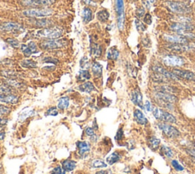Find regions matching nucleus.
Instances as JSON below:
<instances>
[{
  "label": "nucleus",
  "instance_id": "23",
  "mask_svg": "<svg viewBox=\"0 0 195 174\" xmlns=\"http://www.w3.org/2000/svg\"><path fill=\"white\" fill-rule=\"evenodd\" d=\"M82 20L85 23H89V22L93 19V12H92V9L89 7H85L82 9Z\"/></svg>",
  "mask_w": 195,
  "mask_h": 174
},
{
  "label": "nucleus",
  "instance_id": "59",
  "mask_svg": "<svg viewBox=\"0 0 195 174\" xmlns=\"http://www.w3.org/2000/svg\"><path fill=\"white\" fill-rule=\"evenodd\" d=\"M5 137H6V134H5V132H0V141L4 139Z\"/></svg>",
  "mask_w": 195,
  "mask_h": 174
},
{
  "label": "nucleus",
  "instance_id": "18",
  "mask_svg": "<svg viewBox=\"0 0 195 174\" xmlns=\"http://www.w3.org/2000/svg\"><path fill=\"white\" fill-rule=\"evenodd\" d=\"M89 50H90L91 55L94 56L95 57H100L102 54V46L95 42H91Z\"/></svg>",
  "mask_w": 195,
  "mask_h": 174
},
{
  "label": "nucleus",
  "instance_id": "45",
  "mask_svg": "<svg viewBox=\"0 0 195 174\" xmlns=\"http://www.w3.org/2000/svg\"><path fill=\"white\" fill-rule=\"evenodd\" d=\"M80 66L82 70H86L89 67V61L87 57H83L80 61Z\"/></svg>",
  "mask_w": 195,
  "mask_h": 174
},
{
  "label": "nucleus",
  "instance_id": "27",
  "mask_svg": "<svg viewBox=\"0 0 195 174\" xmlns=\"http://www.w3.org/2000/svg\"><path fill=\"white\" fill-rule=\"evenodd\" d=\"M109 12L107 10H105V9L99 11V12L97 13V19H98L101 22H102V23H105V22H108V20L109 19Z\"/></svg>",
  "mask_w": 195,
  "mask_h": 174
},
{
  "label": "nucleus",
  "instance_id": "52",
  "mask_svg": "<svg viewBox=\"0 0 195 174\" xmlns=\"http://www.w3.org/2000/svg\"><path fill=\"white\" fill-rule=\"evenodd\" d=\"M143 21L146 24H147V25H151L152 22V16L150 15V14H149V13L146 14L145 15H144Z\"/></svg>",
  "mask_w": 195,
  "mask_h": 174
},
{
  "label": "nucleus",
  "instance_id": "61",
  "mask_svg": "<svg viewBox=\"0 0 195 174\" xmlns=\"http://www.w3.org/2000/svg\"><path fill=\"white\" fill-rule=\"evenodd\" d=\"M149 1H150L152 3H154L156 2V0H149Z\"/></svg>",
  "mask_w": 195,
  "mask_h": 174
},
{
  "label": "nucleus",
  "instance_id": "37",
  "mask_svg": "<svg viewBox=\"0 0 195 174\" xmlns=\"http://www.w3.org/2000/svg\"><path fill=\"white\" fill-rule=\"evenodd\" d=\"M107 163L100 159H96L92 162V167L93 168H105L107 167Z\"/></svg>",
  "mask_w": 195,
  "mask_h": 174
},
{
  "label": "nucleus",
  "instance_id": "8",
  "mask_svg": "<svg viewBox=\"0 0 195 174\" xmlns=\"http://www.w3.org/2000/svg\"><path fill=\"white\" fill-rule=\"evenodd\" d=\"M164 64L168 66H180L185 63V59L181 57L175 55H167L162 59Z\"/></svg>",
  "mask_w": 195,
  "mask_h": 174
},
{
  "label": "nucleus",
  "instance_id": "46",
  "mask_svg": "<svg viewBox=\"0 0 195 174\" xmlns=\"http://www.w3.org/2000/svg\"><path fill=\"white\" fill-rule=\"evenodd\" d=\"M27 46L30 48V50H31L32 53H36L39 52L38 47H37V44L34 41H30L28 44H27Z\"/></svg>",
  "mask_w": 195,
  "mask_h": 174
},
{
  "label": "nucleus",
  "instance_id": "3",
  "mask_svg": "<svg viewBox=\"0 0 195 174\" xmlns=\"http://www.w3.org/2000/svg\"><path fill=\"white\" fill-rule=\"evenodd\" d=\"M53 14V10L50 8H31L24 10L23 15L26 17L32 18H40V17H48Z\"/></svg>",
  "mask_w": 195,
  "mask_h": 174
},
{
  "label": "nucleus",
  "instance_id": "29",
  "mask_svg": "<svg viewBox=\"0 0 195 174\" xmlns=\"http://www.w3.org/2000/svg\"><path fill=\"white\" fill-rule=\"evenodd\" d=\"M91 78V74L88 70H81L79 72V74L77 76L78 80L80 82L86 81Z\"/></svg>",
  "mask_w": 195,
  "mask_h": 174
},
{
  "label": "nucleus",
  "instance_id": "56",
  "mask_svg": "<svg viewBox=\"0 0 195 174\" xmlns=\"http://www.w3.org/2000/svg\"><path fill=\"white\" fill-rule=\"evenodd\" d=\"M8 123V119L5 118H2L0 117V125L3 126V125H6Z\"/></svg>",
  "mask_w": 195,
  "mask_h": 174
},
{
  "label": "nucleus",
  "instance_id": "22",
  "mask_svg": "<svg viewBox=\"0 0 195 174\" xmlns=\"http://www.w3.org/2000/svg\"><path fill=\"white\" fill-rule=\"evenodd\" d=\"M79 91L82 92H86V93H90L92 91L95 90V86L93 85L92 82H89V81H86V82L83 83L81 84L79 87Z\"/></svg>",
  "mask_w": 195,
  "mask_h": 174
},
{
  "label": "nucleus",
  "instance_id": "26",
  "mask_svg": "<svg viewBox=\"0 0 195 174\" xmlns=\"http://www.w3.org/2000/svg\"><path fill=\"white\" fill-rule=\"evenodd\" d=\"M34 24L37 28H46L51 27L52 22L48 19H42L35 21Z\"/></svg>",
  "mask_w": 195,
  "mask_h": 174
},
{
  "label": "nucleus",
  "instance_id": "42",
  "mask_svg": "<svg viewBox=\"0 0 195 174\" xmlns=\"http://www.w3.org/2000/svg\"><path fill=\"white\" fill-rule=\"evenodd\" d=\"M20 48L22 52L23 53V54L26 57H29L32 54L31 50L30 48H28L27 45H24V44H23V45H21Z\"/></svg>",
  "mask_w": 195,
  "mask_h": 174
},
{
  "label": "nucleus",
  "instance_id": "2",
  "mask_svg": "<svg viewBox=\"0 0 195 174\" xmlns=\"http://www.w3.org/2000/svg\"><path fill=\"white\" fill-rule=\"evenodd\" d=\"M67 42L63 39H48L39 44V48L44 50H54L61 49L66 46Z\"/></svg>",
  "mask_w": 195,
  "mask_h": 174
},
{
  "label": "nucleus",
  "instance_id": "24",
  "mask_svg": "<svg viewBox=\"0 0 195 174\" xmlns=\"http://www.w3.org/2000/svg\"><path fill=\"white\" fill-rule=\"evenodd\" d=\"M76 162L72 160H66L62 163V167L66 172H71L76 167Z\"/></svg>",
  "mask_w": 195,
  "mask_h": 174
},
{
  "label": "nucleus",
  "instance_id": "4",
  "mask_svg": "<svg viewBox=\"0 0 195 174\" xmlns=\"http://www.w3.org/2000/svg\"><path fill=\"white\" fill-rule=\"evenodd\" d=\"M166 6L172 12L179 15L188 14V13L191 12V10H192L191 7L181 2L168 1L166 2Z\"/></svg>",
  "mask_w": 195,
  "mask_h": 174
},
{
  "label": "nucleus",
  "instance_id": "54",
  "mask_svg": "<svg viewBox=\"0 0 195 174\" xmlns=\"http://www.w3.org/2000/svg\"><path fill=\"white\" fill-rule=\"evenodd\" d=\"M122 137H123V130L119 129L118 130V133H117L116 136H115V139L116 140H121L122 139Z\"/></svg>",
  "mask_w": 195,
  "mask_h": 174
},
{
  "label": "nucleus",
  "instance_id": "33",
  "mask_svg": "<svg viewBox=\"0 0 195 174\" xmlns=\"http://www.w3.org/2000/svg\"><path fill=\"white\" fill-rule=\"evenodd\" d=\"M119 50L115 48H110L109 50H108L107 57H108V60H114V61H116V60H118V58L119 57Z\"/></svg>",
  "mask_w": 195,
  "mask_h": 174
},
{
  "label": "nucleus",
  "instance_id": "15",
  "mask_svg": "<svg viewBox=\"0 0 195 174\" xmlns=\"http://www.w3.org/2000/svg\"><path fill=\"white\" fill-rule=\"evenodd\" d=\"M152 70L155 73H157V74H162V76H165L166 78L169 79H174V80H178L179 78L177 76H175L173 73H171L169 71H168L167 70H165V68H163L161 66H154L152 67Z\"/></svg>",
  "mask_w": 195,
  "mask_h": 174
},
{
  "label": "nucleus",
  "instance_id": "40",
  "mask_svg": "<svg viewBox=\"0 0 195 174\" xmlns=\"http://www.w3.org/2000/svg\"><path fill=\"white\" fill-rule=\"evenodd\" d=\"M6 42L14 48H19L21 47L20 42L17 39L13 38V37H9V38L6 39Z\"/></svg>",
  "mask_w": 195,
  "mask_h": 174
},
{
  "label": "nucleus",
  "instance_id": "5",
  "mask_svg": "<svg viewBox=\"0 0 195 174\" xmlns=\"http://www.w3.org/2000/svg\"><path fill=\"white\" fill-rule=\"evenodd\" d=\"M55 2V0H21L20 3L24 7L43 8L50 6Z\"/></svg>",
  "mask_w": 195,
  "mask_h": 174
},
{
  "label": "nucleus",
  "instance_id": "50",
  "mask_svg": "<svg viewBox=\"0 0 195 174\" xmlns=\"http://www.w3.org/2000/svg\"><path fill=\"white\" fill-rule=\"evenodd\" d=\"M172 166H173L174 168L176 170H178V171H182L184 170V167L178 163V161H177V160H172Z\"/></svg>",
  "mask_w": 195,
  "mask_h": 174
},
{
  "label": "nucleus",
  "instance_id": "60",
  "mask_svg": "<svg viewBox=\"0 0 195 174\" xmlns=\"http://www.w3.org/2000/svg\"><path fill=\"white\" fill-rule=\"evenodd\" d=\"M95 174H108V172L105 171V170H101V171L97 172Z\"/></svg>",
  "mask_w": 195,
  "mask_h": 174
},
{
  "label": "nucleus",
  "instance_id": "58",
  "mask_svg": "<svg viewBox=\"0 0 195 174\" xmlns=\"http://www.w3.org/2000/svg\"><path fill=\"white\" fill-rule=\"evenodd\" d=\"M85 3L88 4L89 6H95V3L94 2H92V0H85Z\"/></svg>",
  "mask_w": 195,
  "mask_h": 174
},
{
  "label": "nucleus",
  "instance_id": "14",
  "mask_svg": "<svg viewBox=\"0 0 195 174\" xmlns=\"http://www.w3.org/2000/svg\"><path fill=\"white\" fill-rule=\"evenodd\" d=\"M19 97L15 94H1L0 93V103L13 104L18 103Z\"/></svg>",
  "mask_w": 195,
  "mask_h": 174
},
{
  "label": "nucleus",
  "instance_id": "28",
  "mask_svg": "<svg viewBox=\"0 0 195 174\" xmlns=\"http://www.w3.org/2000/svg\"><path fill=\"white\" fill-rule=\"evenodd\" d=\"M69 98L67 96L61 97L59 100H58L57 103V108L59 109L64 110L69 106Z\"/></svg>",
  "mask_w": 195,
  "mask_h": 174
},
{
  "label": "nucleus",
  "instance_id": "9",
  "mask_svg": "<svg viewBox=\"0 0 195 174\" xmlns=\"http://www.w3.org/2000/svg\"><path fill=\"white\" fill-rule=\"evenodd\" d=\"M172 32H176L178 34L182 32H189L194 29V26L191 23H185V22H175L169 26Z\"/></svg>",
  "mask_w": 195,
  "mask_h": 174
},
{
  "label": "nucleus",
  "instance_id": "47",
  "mask_svg": "<svg viewBox=\"0 0 195 174\" xmlns=\"http://www.w3.org/2000/svg\"><path fill=\"white\" fill-rule=\"evenodd\" d=\"M11 112V108L6 105H0V115H5L9 114Z\"/></svg>",
  "mask_w": 195,
  "mask_h": 174
},
{
  "label": "nucleus",
  "instance_id": "30",
  "mask_svg": "<svg viewBox=\"0 0 195 174\" xmlns=\"http://www.w3.org/2000/svg\"><path fill=\"white\" fill-rule=\"evenodd\" d=\"M0 75L3 77H6L7 79H16L19 76V74L13 70H2L0 72Z\"/></svg>",
  "mask_w": 195,
  "mask_h": 174
},
{
  "label": "nucleus",
  "instance_id": "39",
  "mask_svg": "<svg viewBox=\"0 0 195 174\" xmlns=\"http://www.w3.org/2000/svg\"><path fill=\"white\" fill-rule=\"evenodd\" d=\"M6 83L8 84V85L11 86V87L13 88H22V83L21 82H19L16 79H6Z\"/></svg>",
  "mask_w": 195,
  "mask_h": 174
},
{
  "label": "nucleus",
  "instance_id": "11",
  "mask_svg": "<svg viewBox=\"0 0 195 174\" xmlns=\"http://www.w3.org/2000/svg\"><path fill=\"white\" fill-rule=\"evenodd\" d=\"M163 39L165 41L172 45H185L188 43V39L182 35H165L163 36Z\"/></svg>",
  "mask_w": 195,
  "mask_h": 174
},
{
  "label": "nucleus",
  "instance_id": "55",
  "mask_svg": "<svg viewBox=\"0 0 195 174\" xmlns=\"http://www.w3.org/2000/svg\"><path fill=\"white\" fill-rule=\"evenodd\" d=\"M145 108H146V111H148V112H150V111H152V106H151V103L149 102V101H146V102Z\"/></svg>",
  "mask_w": 195,
  "mask_h": 174
},
{
  "label": "nucleus",
  "instance_id": "49",
  "mask_svg": "<svg viewBox=\"0 0 195 174\" xmlns=\"http://www.w3.org/2000/svg\"><path fill=\"white\" fill-rule=\"evenodd\" d=\"M43 61L45 63H53V64H56L59 61L58 59L54 57H44L43 59Z\"/></svg>",
  "mask_w": 195,
  "mask_h": 174
},
{
  "label": "nucleus",
  "instance_id": "62",
  "mask_svg": "<svg viewBox=\"0 0 195 174\" xmlns=\"http://www.w3.org/2000/svg\"><path fill=\"white\" fill-rule=\"evenodd\" d=\"M2 130V126H0V131H1Z\"/></svg>",
  "mask_w": 195,
  "mask_h": 174
},
{
  "label": "nucleus",
  "instance_id": "13",
  "mask_svg": "<svg viewBox=\"0 0 195 174\" xmlns=\"http://www.w3.org/2000/svg\"><path fill=\"white\" fill-rule=\"evenodd\" d=\"M156 100L164 101V102H169V103H175L178 101V99L175 95H172V93H167V92H157L156 93Z\"/></svg>",
  "mask_w": 195,
  "mask_h": 174
},
{
  "label": "nucleus",
  "instance_id": "53",
  "mask_svg": "<svg viewBox=\"0 0 195 174\" xmlns=\"http://www.w3.org/2000/svg\"><path fill=\"white\" fill-rule=\"evenodd\" d=\"M85 132L88 136H89V137H92V136L95 135V130H94L92 128H90V127H88V128H85Z\"/></svg>",
  "mask_w": 195,
  "mask_h": 174
},
{
  "label": "nucleus",
  "instance_id": "48",
  "mask_svg": "<svg viewBox=\"0 0 195 174\" xmlns=\"http://www.w3.org/2000/svg\"><path fill=\"white\" fill-rule=\"evenodd\" d=\"M65 173L66 171L63 170V167H60V166L53 168L51 171V174H65Z\"/></svg>",
  "mask_w": 195,
  "mask_h": 174
},
{
  "label": "nucleus",
  "instance_id": "32",
  "mask_svg": "<svg viewBox=\"0 0 195 174\" xmlns=\"http://www.w3.org/2000/svg\"><path fill=\"white\" fill-rule=\"evenodd\" d=\"M120 159H121V156H120V154H118V152H114V153H112L110 155L108 156V157H107L106 161L108 164H110V165H112V164H114V163H115L119 161Z\"/></svg>",
  "mask_w": 195,
  "mask_h": 174
},
{
  "label": "nucleus",
  "instance_id": "57",
  "mask_svg": "<svg viewBox=\"0 0 195 174\" xmlns=\"http://www.w3.org/2000/svg\"><path fill=\"white\" fill-rule=\"evenodd\" d=\"M188 153L190 154V155H191L192 157H195V149H190V150H188Z\"/></svg>",
  "mask_w": 195,
  "mask_h": 174
},
{
  "label": "nucleus",
  "instance_id": "34",
  "mask_svg": "<svg viewBox=\"0 0 195 174\" xmlns=\"http://www.w3.org/2000/svg\"><path fill=\"white\" fill-rule=\"evenodd\" d=\"M0 93L1 94H14L15 88L5 83L2 85H0Z\"/></svg>",
  "mask_w": 195,
  "mask_h": 174
},
{
  "label": "nucleus",
  "instance_id": "19",
  "mask_svg": "<svg viewBox=\"0 0 195 174\" xmlns=\"http://www.w3.org/2000/svg\"><path fill=\"white\" fill-rule=\"evenodd\" d=\"M131 100H132V102H134L135 105H138L141 108H143L142 94H141V92L138 89L133 92L132 95H131Z\"/></svg>",
  "mask_w": 195,
  "mask_h": 174
},
{
  "label": "nucleus",
  "instance_id": "1",
  "mask_svg": "<svg viewBox=\"0 0 195 174\" xmlns=\"http://www.w3.org/2000/svg\"><path fill=\"white\" fill-rule=\"evenodd\" d=\"M64 30L61 27L53 26L44 28L37 32V37L46 39H58L63 35Z\"/></svg>",
  "mask_w": 195,
  "mask_h": 174
},
{
  "label": "nucleus",
  "instance_id": "31",
  "mask_svg": "<svg viewBox=\"0 0 195 174\" xmlns=\"http://www.w3.org/2000/svg\"><path fill=\"white\" fill-rule=\"evenodd\" d=\"M156 92H167V93H173V92H177L176 88L170 86H161V87H156Z\"/></svg>",
  "mask_w": 195,
  "mask_h": 174
},
{
  "label": "nucleus",
  "instance_id": "20",
  "mask_svg": "<svg viewBox=\"0 0 195 174\" xmlns=\"http://www.w3.org/2000/svg\"><path fill=\"white\" fill-rule=\"evenodd\" d=\"M194 47L193 45H172L170 46H168V48L171 50H174V51H178V52H183V51H188L190 50L192 48H194Z\"/></svg>",
  "mask_w": 195,
  "mask_h": 174
},
{
  "label": "nucleus",
  "instance_id": "7",
  "mask_svg": "<svg viewBox=\"0 0 195 174\" xmlns=\"http://www.w3.org/2000/svg\"><path fill=\"white\" fill-rule=\"evenodd\" d=\"M24 28L22 25L15 22H6L0 25V31L2 32H11V33H17V32H24Z\"/></svg>",
  "mask_w": 195,
  "mask_h": 174
},
{
  "label": "nucleus",
  "instance_id": "63",
  "mask_svg": "<svg viewBox=\"0 0 195 174\" xmlns=\"http://www.w3.org/2000/svg\"><path fill=\"white\" fill-rule=\"evenodd\" d=\"M0 83H1V81H0Z\"/></svg>",
  "mask_w": 195,
  "mask_h": 174
},
{
  "label": "nucleus",
  "instance_id": "6",
  "mask_svg": "<svg viewBox=\"0 0 195 174\" xmlns=\"http://www.w3.org/2000/svg\"><path fill=\"white\" fill-rule=\"evenodd\" d=\"M152 114H153L156 118L161 120V121H165V122H176V118L172 114L168 113V112L165 111H163L162 109H159L157 107H154L153 109H152Z\"/></svg>",
  "mask_w": 195,
  "mask_h": 174
},
{
  "label": "nucleus",
  "instance_id": "16",
  "mask_svg": "<svg viewBox=\"0 0 195 174\" xmlns=\"http://www.w3.org/2000/svg\"><path fill=\"white\" fill-rule=\"evenodd\" d=\"M172 73L178 78H181V79H188V80H194L195 79V74L191 71L175 69L172 70Z\"/></svg>",
  "mask_w": 195,
  "mask_h": 174
},
{
  "label": "nucleus",
  "instance_id": "25",
  "mask_svg": "<svg viewBox=\"0 0 195 174\" xmlns=\"http://www.w3.org/2000/svg\"><path fill=\"white\" fill-rule=\"evenodd\" d=\"M92 71L95 77H101L102 74V66L98 62H93L91 65Z\"/></svg>",
  "mask_w": 195,
  "mask_h": 174
},
{
  "label": "nucleus",
  "instance_id": "10",
  "mask_svg": "<svg viewBox=\"0 0 195 174\" xmlns=\"http://www.w3.org/2000/svg\"><path fill=\"white\" fill-rule=\"evenodd\" d=\"M159 128L162 131V132L168 136V138H176L180 135V132L177 128L172 125L165 124V123H161L158 125Z\"/></svg>",
  "mask_w": 195,
  "mask_h": 174
},
{
  "label": "nucleus",
  "instance_id": "21",
  "mask_svg": "<svg viewBox=\"0 0 195 174\" xmlns=\"http://www.w3.org/2000/svg\"><path fill=\"white\" fill-rule=\"evenodd\" d=\"M134 116L136 122L139 125H145L147 123V118H146L145 115H143L142 112L139 109H136L134 111Z\"/></svg>",
  "mask_w": 195,
  "mask_h": 174
},
{
  "label": "nucleus",
  "instance_id": "41",
  "mask_svg": "<svg viewBox=\"0 0 195 174\" xmlns=\"http://www.w3.org/2000/svg\"><path fill=\"white\" fill-rule=\"evenodd\" d=\"M135 25H136V28L138 30V32H145L146 28H147V27H146L145 24L143 23V22H141L140 20H139V19H136V20H135Z\"/></svg>",
  "mask_w": 195,
  "mask_h": 174
},
{
  "label": "nucleus",
  "instance_id": "12",
  "mask_svg": "<svg viewBox=\"0 0 195 174\" xmlns=\"http://www.w3.org/2000/svg\"><path fill=\"white\" fill-rule=\"evenodd\" d=\"M116 10L118 13V28L120 30H122L123 27V20H124V15H123V0H116Z\"/></svg>",
  "mask_w": 195,
  "mask_h": 174
},
{
  "label": "nucleus",
  "instance_id": "36",
  "mask_svg": "<svg viewBox=\"0 0 195 174\" xmlns=\"http://www.w3.org/2000/svg\"><path fill=\"white\" fill-rule=\"evenodd\" d=\"M148 143H149V146L152 150H156L158 149L159 144H160V140L156 138V137H152L149 139L148 141Z\"/></svg>",
  "mask_w": 195,
  "mask_h": 174
},
{
  "label": "nucleus",
  "instance_id": "38",
  "mask_svg": "<svg viewBox=\"0 0 195 174\" xmlns=\"http://www.w3.org/2000/svg\"><path fill=\"white\" fill-rule=\"evenodd\" d=\"M152 80L156 83H165L168 82V79L165 77V76H162V74L156 73L155 74L152 75Z\"/></svg>",
  "mask_w": 195,
  "mask_h": 174
},
{
  "label": "nucleus",
  "instance_id": "35",
  "mask_svg": "<svg viewBox=\"0 0 195 174\" xmlns=\"http://www.w3.org/2000/svg\"><path fill=\"white\" fill-rule=\"evenodd\" d=\"M21 66H23L24 68H28V69H33V68H36L37 66V63L33 60H24L21 62Z\"/></svg>",
  "mask_w": 195,
  "mask_h": 174
},
{
  "label": "nucleus",
  "instance_id": "17",
  "mask_svg": "<svg viewBox=\"0 0 195 174\" xmlns=\"http://www.w3.org/2000/svg\"><path fill=\"white\" fill-rule=\"evenodd\" d=\"M76 147L79 150V154L80 155H84L86 153L89 152L91 149V145L87 141H77Z\"/></svg>",
  "mask_w": 195,
  "mask_h": 174
},
{
  "label": "nucleus",
  "instance_id": "43",
  "mask_svg": "<svg viewBox=\"0 0 195 174\" xmlns=\"http://www.w3.org/2000/svg\"><path fill=\"white\" fill-rule=\"evenodd\" d=\"M59 114L57 107H51L45 112V116H56Z\"/></svg>",
  "mask_w": 195,
  "mask_h": 174
},
{
  "label": "nucleus",
  "instance_id": "44",
  "mask_svg": "<svg viewBox=\"0 0 195 174\" xmlns=\"http://www.w3.org/2000/svg\"><path fill=\"white\" fill-rule=\"evenodd\" d=\"M161 151H162L164 155H165L166 157H173V152H172V151L171 150V148H169V147L163 145V146H162V147H161Z\"/></svg>",
  "mask_w": 195,
  "mask_h": 174
},
{
  "label": "nucleus",
  "instance_id": "51",
  "mask_svg": "<svg viewBox=\"0 0 195 174\" xmlns=\"http://www.w3.org/2000/svg\"><path fill=\"white\" fill-rule=\"evenodd\" d=\"M136 15L137 16L138 18H142L143 16L145 15V9H144V8H138L136 11Z\"/></svg>",
  "mask_w": 195,
  "mask_h": 174
}]
</instances>
